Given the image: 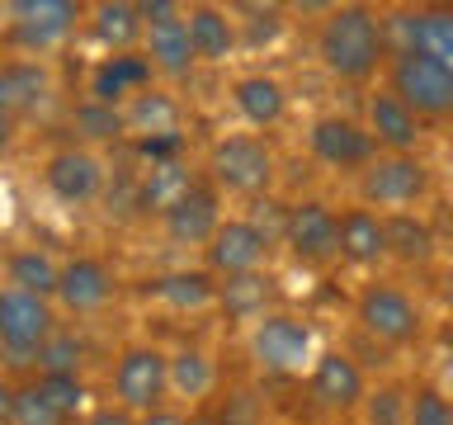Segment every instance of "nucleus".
<instances>
[{
    "instance_id": "f257e3e1",
    "label": "nucleus",
    "mask_w": 453,
    "mask_h": 425,
    "mask_svg": "<svg viewBox=\"0 0 453 425\" xmlns=\"http://www.w3.org/2000/svg\"><path fill=\"white\" fill-rule=\"evenodd\" d=\"M317 57L335 81H373L388 66L382 19L373 5H331L317 28Z\"/></svg>"
},
{
    "instance_id": "f03ea898",
    "label": "nucleus",
    "mask_w": 453,
    "mask_h": 425,
    "mask_svg": "<svg viewBox=\"0 0 453 425\" xmlns=\"http://www.w3.org/2000/svg\"><path fill=\"white\" fill-rule=\"evenodd\" d=\"M354 321L364 326V336H373L378 345L388 350H406L425 336V312L411 298L402 283H364L359 298H354Z\"/></svg>"
},
{
    "instance_id": "7ed1b4c3",
    "label": "nucleus",
    "mask_w": 453,
    "mask_h": 425,
    "mask_svg": "<svg viewBox=\"0 0 453 425\" xmlns=\"http://www.w3.org/2000/svg\"><path fill=\"white\" fill-rule=\"evenodd\" d=\"M430 184H434V175H430V166L420 161V151H411V156L378 151L373 161L359 170V204L378 208L382 218H388V212H411L425 194H430Z\"/></svg>"
},
{
    "instance_id": "20e7f679",
    "label": "nucleus",
    "mask_w": 453,
    "mask_h": 425,
    "mask_svg": "<svg viewBox=\"0 0 453 425\" xmlns=\"http://www.w3.org/2000/svg\"><path fill=\"white\" fill-rule=\"evenodd\" d=\"M388 90L416 113L420 123H444L453 119V76L444 66H434L420 52L388 57Z\"/></svg>"
},
{
    "instance_id": "39448f33",
    "label": "nucleus",
    "mask_w": 453,
    "mask_h": 425,
    "mask_svg": "<svg viewBox=\"0 0 453 425\" xmlns=\"http://www.w3.org/2000/svg\"><path fill=\"white\" fill-rule=\"evenodd\" d=\"M274 151H269L265 137H250V133H232L222 142H212L208 151V175H212V189H232V194H269L274 184Z\"/></svg>"
},
{
    "instance_id": "423d86ee",
    "label": "nucleus",
    "mask_w": 453,
    "mask_h": 425,
    "mask_svg": "<svg viewBox=\"0 0 453 425\" xmlns=\"http://www.w3.org/2000/svg\"><path fill=\"white\" fill-rule=\"evenodd\" d=\"M311 350H317V336L293 312H265L250 331V354L274 378H293L303 368H311Z\"/></svg>"
},
{
    "instance_id": "0eeeda50",
    "label": "nucleus",
    "mask_w": 453,
    "mask_h": 425,
    "mask_svg": "<svg viewBox=\"0 0 453 425\" xmlns=\"http://www.w3.org/2000/svg\"><path fill=\"white\" fill-rule=\"evenodd\" d=\"M52 331H57V312L48 298L0 289V350L14 364H34V354L42 350V340Z\"/></svg>"
},
{
    "instance_id": "6e6552de",
    "label": "nucleus",
    "mask_w": 453,
    "mask_h": 425,
    "mask_svg": "<svg viewBox=\"0 0 453 425\" xmlns=\"http://www.w3.org/2000/svg\"><path fill=\"white\" fill-rule=\"evenodd\" d=\"M170 382H165V354L156 345H127L113 364V397H119L123 411H156L165 402Z\"/></svg>"
},
{
    "instance_id": "1a4fd4ad",
    "label": "nucleus",
    "mask_w": 453,
    "mask_h": 425,
    "mask_svg": "<svg viewBox=\"0 0 453 425\" xmlns=\"http://www.w3.org/2000/svg\"><path fill=\"white\" fill-rule=\"evenodd\" d=\"M269 236L260 222L250 218H226L218 232H212V241L203 246V260H208V274H255V269H265L269 260Z\"/></svg>"
},
{
    "instance_id": "9d476101",
    "label": "nucleus",
    "mask_w": 453,
    "mask_h": 425,
    "mask_svg": "<svg viewBox=\"0 0 453 425\" xmlns=\"http://www.w3.org/2000/svg\"><path fill=\"white\" fill-rule=\"evenodd\" d=\"M10 14H14L10 19V42L14 48L48 52L76 28V19L85 10L76 5V0H14Z\"/></svg>"
},
{
    "instance_id": "9b49d317",
    "label": "nucleus",
    "mask_w": 453,
    "mask_h": 425,
    "mask_svg": "<svg viewBox=\"0 0 453 425\" xmlns=\"http://www.w3.org/2000/svg\"><path fill=\"white\" fill-rule=\"evenodd\" d=\"M307 147L326 170H364L378 156L368 128L359 119H345V113H321L307 133Z\"/></svg>"
},
{
    "instance_id": "f8f14e48",
    "label": "nucleus",
    "mask_w": 453,
    "mask_h": 425,
    "mask_svg": "<svg viewBox=\"0 0 453 425\" xmlns=\"http://www.w3.org/2000/svg\"><path fill=\"white\" fill-rule=\"evenodd\" d=\"M283 246L297 265H331L335 260V208L321 198H303L283 212Z\"/></svg>"
},
{
    "instance_id": "ddd939ff",
    "label": "nucleus",
    "mask_w": 453,
    "mask_h": 425,
    "mask_svg": "<svg viewBox=\"0 0 453 425\" xmlns=\"http://www.w3.org/2000/svg\"><path fill=\"white\" fill-rule=\"evenodd\" d=\"M307 392L321 411H340V416H345V411H359L364 392H368V378H364V368L354 364V354L326 350L307 368Z\"/></svg>"
},
{
    "instance_id": "4468645a",
    "label": "nucleus",
    "mask_w": 453,
    "mask_h": 425,
    "mask_svg": "<svg viewBox=\"0 0 453 425\" xmlns=\"http://www.w3.org/2000/svg\"><path fill=\"white\" fill-rule=\"evenodd\" d=\"M42 184H48V194L57 204L81 208V204H95L99 189H104V166H99V156L85 151V147H62V151L48 156V166H42Z\"/></svg>"
},
{
    "instance_id": "2eb2a0df",
    "label": "nucleus",
    "mask_w": 453,
    "mask_h": 425,
    "mask_svg": "<svg viewBox=\"0 0 453 425\" xmlns=\"http://www.w3.org/2000/svg\"><path fill=\"white\" fill-rule=\"evenodd\" d=\"M364 128H368V137H373V147L388 151V156H411L425 137V123L388 90V85L368 95V123Z\"/></svg>"
},
{
    "instance_id": "dca6fc26",
    "label": "nucleus",
    "mask_w": 453,
    "mask_h": 425,
    "mask_svg": "<svg viewBox=\"0 0 453 425\" xmlns=\"http://www.w3.org/2000/svg\"><path fill=\"white\" fill-rule=\"evenodd\" d=\"M52 298L66 312H76V317H90V312H99L113 298V269L104 260H95V255H76V260H66L57 269Z\"/></svg>"
},
{
    "instance_id": "f3484780",
    "label": "nucleus",
    "mask_w": 453,
    "mask_h": 425,
    "mask_svg": "<svg viewBox=\"0 0 453 425\" xmlns=\"http://www.w3.org/2000/svg\"><path fill=\"white\" fill-rule=\"evenodd\" d=\"M335 260H345L354 269H373L388 260V251H382V212L364 204L335 212Z\"/></svg>"
},
{
    "instance_id": "a211bd4d",
    "label": "nucleus",
    "mask_w": 453,
    "mask_h": 425,
    "mask_svg": "<svg viewBox=\"0 0 453 425\" xmlns=\"http://www.w3.org/2000/svg\"><path fill=\"white\" fill-rule=\"evenodd\" d=\"M161 222H165V236L175 241V246H208L212 232L222 227L218 189H212V184H198V180H194V189L184 194Z\"/></svg>"
},
{
    "instance_id": "6ab92c4d",
    "label": "nucleus",
    "mask_w": 453,
    "mask_h": 425,
    "mask_svg": "<svg viewBox=\"0 0 453 425\" xmlns=\"http://www.w3.org/2000/svg\"><path fill=\"white\" fill-rule=\"evenodd\" d=\"M382 251H388V260H396L402 269L434 265V255H439L434 222L420 218V212H388V218H382Z\"/></svg>"
},
{
    "instance_id": "aec40b11",
    "label": "nucleus",
    "mask_w": 453,
    "mask_h": 425,
    "mask_svg": "<svg viewBox=\"0 0 453 425\" xmlns=\"http://www.w3.org/2000/svg\"><path fill=\"white\" fill-rule=\"evenodd\" d=\"M142 34H147V62H151V71L175 76V81L194 71V48H189V28H184V10L147 24Z\"/></svg>"
},
{
    "instance_id": "412c9836",
    "label": "nucleus",
    "mask_w": 453,
    "mask_h": 425,
    "mask_svg": "<svg viewBox=\"0 0 453 425\" xmlns=\"http://www.w3.org/2000/svg\"><path fill=\"white\" fill-rule=\"evenodd\" d=\"M151 85V62L137 52H119V57H104L90 76V99L95 104H119L127 95H142Z\"/></svg>"
},
{
    "instance_id": "4be33fe9",
    "label": "nucleus",
    "mask_w": 453,
    "mask_h": 425,
    "mask_svg": "<svg viewBox=\"0 0 453 425\" xmlns=\"http://www.w3.org/2000/svg\"><path fill=\"white\" fill-rule=\"evenodd\" d=\"M232 104L250 128H274V123H283V113H288V90H283L274 76L255 71V76H241L232 85Z\"/></svg>"
},
{
    "instance_id": "5701e85b",
    "label": "nucleus",
    "mask_w": 453,
    "mask_h": 425,
    "mask_svg": "<svg viewBox=\"0 0 453 425\" xmlns=\"http://www.w3.org/2000/svg\"><path fill=\"white\" fill-rule=\"evenodd\" d=\"M184 28H189L194 62H226L236 48V24H232V14L218 10V5L184 10Z\"/></svg>"
},
{
    "instance_id": "b1692460",
    "label": "nucleus",
    "mask_w": 453,
    "mask_h": 425,
    "mask_svg": "<svg viewBox=\"0 0 453 425\" xmlns=\"http://www.w3.org/2000/svg\"><path fill=\"white\" fill-rule=\"evenodd\" d=\"M189 189H194L189 166L184 161H156V166H147V175L137 180V208L142 212H161L165 218Z\"/></svg>"
},
{
    "instance_id": "393cba45",
    "label": "nucleus",
    "mask_w": 453,
    "mask_h": 425,
    "mask_svg": "<svg viewBox=\"0 0 453 425\" xmlns=\"http://www.w3.org/2000/svg\"><path fill=\"white\" fill-rule=\"evenodd\" d=\"M48 95H52V76L42 62H5L0 66V104L10 109V119L38 109Z\"/></svg>"
},
{
    "instance_id": "a878e982",
    "label": "nucleus",
    "mask_w": 453,
    "mask_h": 425,
    "mask_svg": "<svg viewBox=\"0 0 453 425\" xmlns=\"http://www.w3.org/2000/svg\"><path fill=\"white\" fill-rule=\"evenodd\" d=\"M165 382L170 392H180L184 402H203L218 388V364L208 359L198 345H184L175 354H165Z\"/></svg>"
},
{
    "instance_id": "bb28decb",
    "label": "nucleus",
    "mask_w": 453,
    "mask_h": 425,
    "mask_svg": "<svg viewBox=\"0 0 453 425\" xmlns=\"http://www.w3.org/2000/svg\"><path fill=\"white\" fill-rule=\"evenodd\" d=\"M151 298H161L175 312H203L218 303V283L208 269H170V274L151 279Z\"/></svg>"
},
{
    "instance_id": "cd10ccee",
    "label": "nucleus",
    "mask_w": 453,
    "mask_h": 425,
    "mask_svg": "<svg viewBox=\"0 0 453 425\" xmlns=\"http://www.w3.org/2000/svg\"><path fill=\"white\" fill-rule=\"evenodd\" d=\"M269 303H274V279H269L265 269H255V274H232V279L218 283V307L236 321H260Z\"/></svg>"
},
{
    "instance_id": "c85d7f7f",
    "label": "nucleus",
    "mask_w": 453,
    "mask_h": 425,
    "mask_svg": "<svg viewBox=\"0 0 453 425\" xmlns=\"http://www.w3.org/2000/svg\"><path fill=\"white\" fill-rule=\"evenodd\" d=\"M416 52L453 76V5H416Z\"/></svg>"
},
{
    "instance_id": "c756f323",
    "label": "nucleus",
    "mask_w": 453,
    "mask_h": 425,
    "mask_svg": "<svg viewBox=\"0 0 453 425\" xmlns=\"http://www.w3.org/2000/svg\"><path fill=\"white\" fill-rule=\"evenodd\" d=\"M90 34L104 42V48L119 57V52H133V42L142 38V14L137 5H127V0H104V5L90 10Z\"/></svg>"
},
{
    "instance_id": "7c9ffc66",
    "label": "nucleus",
    "mask_w": 453,
    "mask_h": 425,
    "mask_svg": "<svg viewBox=\"0 0 453 425\" xmlns=\"http://www.w3.org/2000/svg\"><path fill=\"white\" fill-rule=\"evenodd\" d=\"M123 128L137 133L142 142L147 137H175L180 133V109L170 95H156V90H142L133 95V109L123 113Z\"/></svg>"
},
{
    "instance_id": "2f4dec72",
    "label": "nucleus",
    "mask_w": 453,
    "mask_h": 425,
    "mask_svg": "<svg viewBox=\"0 0 453 425\" xmlns=\"http://www.w3.org/2000/svg\"><path fill=\"white\" fill-rule=\"evenodd\" d=\"M57 265L52 255L42 251H14L10 265H5V289H19V293H34V298H52L57 293Z\"/></svg>"
},
{
    "instance_id": "473e14b6",
    "label": "nucleus",
    "mask_w": 453,
    "mask_h": 425,
    "mask_svg": "<svg viewBox=\"0 0 453 425\" xmlns=\"http://www.w3.org/2000/svg\"><path fill=\"white\" fill-rule=\"evenodd\" d=\"M34 364H38V378H48V374H81L85 340L71 336V331H52L48 340H42V350L34 354Z\"/></svg>"
},
{
    "instance_id": "72a5a7b5",
    "label": "nucleus",
    "mask_w": 453,
    "mask_h": 425,
    "mask_svg": "<svg viewBox=\"0 0 453 425\" xmlns=\"http://www.w3.org/2000/svg\"><path fill=\"white\" fill-rule=\"evenodd\" d=\"M406 402H411V392L402 388V382H382V388L373 392H364V425H406Z\"/></svg>"
},
{
    "instance_id": "f704fd0d",
    "label": "nucleus",
    "mask_w": 453,
    "mask_h": 425,
    "mask_svg": "<svg viewBox=\"0 0 453 425\" xmlns=\"http://www.w3.org/2000/svg\"><path fill=\"white\" fill-rule=\"evenodd\" d=\"M38 382V392L52 402V411L62 416L66 425L81 416V406H85V382L81 374H48V378H34Z\"/></svg>"
},
{
    "instance_id": "c9c22d12",
    "label": "nucleus",
    "mask_w": 453,
    "mask_h": 425,
    "mask_svg": "<svg viewBox=\"0 0 453 425\" xmlns=\"http://www.w3.org/2000/svg\"><path fill=\"white\" fill-rule=\"evenodd\" d=\"M406 425H453V397L434 382H420L406 402Z\"/></svg>"
},
{
    "instance_id": "e433bc0d",
    "label": "nucleus",
    "mask_w": 453,
    "mask_h": 425,
    "mask_svg": "<svg viewBox=\"0 0 453 425\" xmlns=\"http://www.w3.org/2000/svg\"><path fill=\"white\" fill-rule=\"evenodd\" d=\"M71 128H76V137H90V142H113L123 128V113L109 109V104H95V99H85V104L71 113Z\"/></svg>"
},
{
    "instance_id": "4c0bfd02",
    "label": "nucleus",
    "mask_w": 453,
    "mask_h": 425,
    "mask_svg": "<svg viewBox=\"0 0 453 425\" xmlns=\"http://www.w3.org/2000/svg\"><path fill=\"white\" fill-rule=\"evenodd\" d=\"M212 416H218V425H265V402L250 388H232Z\"/></svg>"
},
{
    "instance_id": "58836bf2",
    "label": "nucleus",
    "mask_w": 453,
    "mask_h": 425,
    "mask_svg": "<svg viewBox=\"0 0 453 425\" xmlns=\"http://www.w3.org/2000/svg\"><path fill=\"white\" fill-rule=\"evenodd\" d=\"M10 425H66V421L38 392V382H24V388H14V421Z\"/></svg>"
},
{
    "instance_id": "ea45409f",
    "label": "nucleus",
    "mask_w": 453,
    "mask_h": 425,
    "mask_svg": "<svg viewBox=\"0 0 453 425\" xmlns=\"http://www.w3.org/2000/svg\"><path fill=\"white\" fill-rule=\"evenodd\" d=\"M241 14H250V42H269V38H279V28H283V10L274 5H246Z\"/></svg>"
},
{
    "instance_id": "a19ab883",
    "label": "nucleus",
    "mask_w": 453,
    "mask_h": 425,
    "mask_svg": "<svg viewBox=\"0 0 453 425\" xmlns=\"http://www.w3.org/2000/svg\"><path fill=\"white\" fill-rule=\"evenodd\" d=\"M85 425H137V416H133V411H123L119 402H113V406H95Z\"/></svg>"
},
{
    "instance_id": "79ce46f5",
    "label": "nucleus",
    "mask_w": 453,
    "mask_h": 425,
    "mask_svg": "<svg viewBox=\"0 0 453 425\" xmlns=\"http://www.w3.org/2000/svg\"><path fill=\"white\" fill-rule=\"evenodd\" d=\"M137 425H189L180 416V411H165V406H156V411H147V416H142Z\"/></svg>"
},
{
    "instance_id": "37998d69",
    "label": "nucleus",
    "mask_w": 453,
    "mask_h": 425,
    "mask_svg": "<svg viewBox=\"0 0 453 425\" xmlns=\"http://www.w3.org/2000/svg\"><path fill=\"white\" fill-rule=\"evenodd\" d=\"M10 421H14V382L0 378V425H10Z\"/></svg>"
},
{
    "instance_id": "c03bdc74",
    "label": "nucleus",
    "mask_w": 453,
    "mask_h": 425,
    "mask_svg": "<svg viewBox=\"0 0 453 425\" xmlns=\"http://www.w3.org/2000/svg\"><path fill=\"white\" fill-rule=\"evenodd\" d=\"M439 298H444V307L453 312V265L444 269V274H439Z\"/></svg>"
},
{
    "instance_id": "a18cd8bd",
    "label": "nucleus",
    "mask_w": 453,
    "mask_h": 425,
    "mask_svg": "<svg viewBox=\"0 0 453 425\" xmlns=\"http://www.w3.org/2000/svg\"><path fill=\"white\" fill-rule=\"evenodd\" d=\"M10 123H14V119H10V109H5V104H0V151H5V147H10Z\"/></svg>"
},
{
    "instance_id": "49530a36",
    "label": "nucleus",
    "mask_w": 453,
    "mask_h": 425,
    "mask_svg": "<svg viewBox=\"0 0 453 425\" xmlns=\"http://www.w3.org/2000/svg\"><path fill=\"white\" fill-rule=\"evenodd\" d=\"M189 425H218V416H212V411H198V416H189Z\"/></svg>"
}]
</instances>
